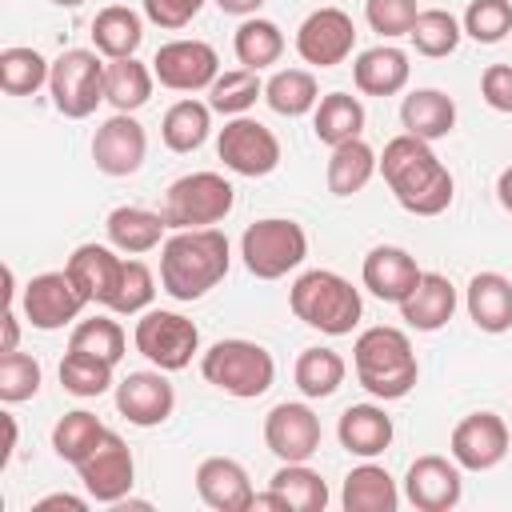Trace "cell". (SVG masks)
I'll use <instances>...</instances> for the list:
<instances>
[{"mask_svg": "<svg viewBox=\"0 0 512 512\" xmlns=\"http://www.w3.org/2000/svg\"><path fill=\"white\" fill-rule=\"evenodd\" d=\"M420 264L412 252L396 248V244H376L368 256H364V268H360V280L364 288L376 296V300H388V304H400L416 284H420Z\"/></svg>", "mask_w": 512, "mask_h": 512, "instance_id": "ffe728a7", "label": "cell"}, {"mask_svg": "<svg viewBox=\"0 0 512 512\" xmlns=\"http://www.w3.org/2000/svg\"><path fill=\"white\" fill-rule=\"evenodd\" d=\"M92 44L104 60H124L136 56V48L144 44V20L140 12H132L128 4H108L96 12L92 20Z\"/></svg>", "mask_w": 512, "mask_h": 512, "instance_id": "f546056e", "label": "cell"}, {"mask_svg": "<svg viewBox=\"0 0 512 512\" xmlns=\"http://www.w3.org/2000/svg\"><path fill=\"white\" fill-rule=\"evenodd\" d=\"M340 504H344L348 512H396L400 488H396V480L388 476V468L364 460V464H356V468L344 476Z\"/></svg>", "mask_w": 512, "mask_h": 512, "instance_id": "f1b7e54d", "label": "cell"}, {"mask_svg": "<svg viewBox=\"0 0 512 512\" xmlns=\"http://www.w3.org/2000/svg\"><path fill=\"white\" fill-rule=\"evenodd\" d=\"M288 308L300 324H308L324 336H348L364 316L360 288H352V280H344L340 272H328V268L300 272L296 284L288 288Z\"/></svg>", "mask_w": 512, "mask_h": 512, "instance_id": "277c9868", "label": "cell"}, {"mask_svg": "<svg viewBox=\"0 0 512 512\" xmlns=\"http://www.w3.org/2000/svg\"><path fill=\"white\" fill-rule=\"evenodd\" d=\"M452 460L464 472H492L508 456V424L496 412H468L448 440Z\"/></svg>", "mask_w": 512, "mask_h": 512, "instance_id": "2e32d148", "label": "cell"}, {"mask_svg": "<svg viewBox=\"0 0 512 512\" xmlns=\"http://www.w3.org/2000/svg\"><path fill=\"white\" fill-rule=\"evenodd\" d=\"M264 96V80L260 72L252 68H232V72H220L208 88V108L220 112V116H248V108Z\"/></svg>", "mask_w": 512, "mask_h": 512, "instance_id": "f35d334b", "label": "cell"}, {"mask_svg": "<svg viewBox=\"0 0 512 512\" xmlns=\"http://www.w3.org/2000/svg\"><path fill=\"white\" fill-rule=\"evenodd\" d=\"M456 312V284L444 272H424L420 284L400 300V320L416 332H440Z\"/></svg>", "mask_w": 512, "mask_h": 512, "instance_id": "7402d4cb", "label": "cell"}, {"mask_svg": "<svg viewBox=\"0 0 512 512\" xmlns=\"http://www.w3.org/2000/svg\"><path fill=\"white\" fill-rule=\"evenodd\" d=\"M104 60L96 48H68L52 60V76H48V92H52V108L68 120H84L96 112V104L104 100Z\"/></svg>", "mask_w": 512, "mask_h": 512, "instance_id": "ba28073f", "label": "cell"}, {"mask_svg": "<svg viewBox=\"0 0 512 512\" xmlns=\"http://www.w3.org/2000/svg\"><path fill=\"white\" fill-rule=\"evenodd\" d=\"M48 4H56V8H80L84 0H48Z\"/></svg>", "mask_w": 512, "mask_h": 512, "instance_id": "6f0895ef", "label": "cell"}, {"mask_svg": "<svg viewBox=\"0 0 512 512\" xmlns=\"http://www.w3.org/2000/svg\"><path fill=\"white\" fill-rule=\"evenodd\" d=\"M216 8L228 16H256L264 8V0H216Z\"/></svg>", "mask_w": 512, "mask_h": 512, "instance_id": "db71d44e", "label": "cell"}, {"mask_svg": "<svg viewBox=\"0 0 512 512\" xmlns=\"http://www.w3.org/2000/svg\"><path fill=\"white\" fill-rule=\"evenodd\" d=\"M152 84H156V72L148 64H140L136 56H124V60H108L104 68V100L116 108V112H136L152 100Z\"/></svg>", "mask_w": 512, "mask_h": 512, "instance_id": "1f68e13d", "label": "cell"}, {"mask_svg": "<svg viewBox=\"0 0 512 512\" xmlns=\"http://www.w3.org/2000/svg\"><path fill=\"white\" fill-rule=\"evenodd\" d=\"M236 204V188L220 172H188L164 192V220L172 232L184 228H216Z\"/></svg>", "mask_w": 512, "mask_h": 512, "instance_id": "52a82bcc", "label": "cell"}, {"mask_svg": "<svg viewBox=\"0 0 512 512\" xmlns=\"http://www.w3.org/2000/svg\"><path fill=\"white\" fill-rule=\"evenodd\" d=\"M112 368L108 360L92 356V352H80V348H68L64 360H60V388L80 396V400H92V396H104L112 388Z\"/></svg>", "mask_w": 512, "mask_h": 512, "instance_id": "60d3db41", "label": "cell"}, {"mask_svg": "<svg viewBox=\"0 0 512 512\" xmlns=\"http://www.w3.org/2000/svg\"><path fill=\"white\" fill-rule=\"evenodd\" d=\"M132 340H136V352H140L152 368H160V372H180V368H188L192 356L200 352V328H196L188 316L164 312V308L140 312Z\"/></svg>", "mask_w": 512, "mask_h": 512, "instance_id": "9c48e42d", "label": "cell"}, {"mask_svg": "<svg viewBox=\"0 0 512 512\" xmlns=\"http://www.w3.org/2000/svg\"><path fill=\"white\" fill-rule=\"evenodd\" d=\"M240 256H244V268L256 280H280V276H288V272H296L304 264L308 236L288 216H264V220L244 228Z\"/></svg>", "mask_w": 512, "mask_h": 512, "instance_id": "8992f818", "label": "cell"}, {"mask_svg": "<svg viewBox=\"0 0 512 512\" xmlns=\"http://www.w3.org/2000/svg\"><path fill=\"white\" fill-rule=\"evenodd\" d=\"M208 132H212V108L204 104V100H176L168 112H164V120H160V136H164V144L172 148V152H196L204 140H208Z\"/></svg>", "mask_w": 512, "mask_h": 512, "instance_id": "d590c367", "label": "cell"}, {"mask_svg": "<svg viewBox=\"0 0 512 512\" xmlns=\"http://www.w3.org/2000/svg\"><path fill=\"white\" fill-rule=\"evenodd\" d=\"M392 416L380 408V404H348L336 420V436H340V448L360 456V460H372L380 456L388 444H392Z\"/></svg>", "mask_w": 512, "mask_h": 512, "instance_id": "d4e9b609", "label": "cell"}, {"mask_svg": "<svg viewBox=\"0 0 512 512\" xmlns=\"http://www.w3.org/2000/svg\"><path fill=\"white\" fill-rule=\"evenodd\" d=\"M192 4H196V8H204V0H192Z\"/></svg>", "mask_w": 512, "mask_h": 512, "instance_id": "680465c9", "label": "cell"}, {"mask_svg": "<svg viewBox=\"0 0 512 512\" xmlns=\"http://www.w3.org/2000/svg\"><path fill=\"white\" fill-rule=\"evenodd\" d=\"M176 408V392L168 384V376L160 368L152 372H128L120 384H116V412L136 424V428H156L172 416Z\"/></svg>", "mask_w": 512, "mask_h": 512, "instance_id": "d6986e66", "label": "cell"}, {"mask_svg": "<svg viewBox=\"0 0 512 512\" xmlns=\"http://www.w3.org/2000/svg\"><path fill=\"white\" fill-rule=\"evenodd\" d=\"M264 444L280 464H304L320 452V416L300 400H284L264 416Z\"/></svg>", "mask_w": 512, "mask_h": 512, "instance_id": "9a60e30c", "label": "cell"}, {"mask_svg": "<svg viewBox=\"0 0 512 512\" xmlns=\"http://www.w3.org/2000/svg\"><path fill=\"white\" fill-rule=\"evenodd\" d=\"M48 76H52V64L36 48L12 44L0 52V88L8 96H32L40 84H48Z\"/></svg>", "mask_w": 512, "mask_h": 512, "instance_id": "7bdbcfd3", "label": "cell"}, {"mask_svg": "<svg viewBox=\"0 0 512 512\" xmlns=\"http://www.w3.org/2000/svg\"><path fill=\"white\" fill-rule=\"evenodd\" d=\"M104 432H108V428H104L92 412H84V408L64 412V416L56 420V428H52V452L76 468V464L104 440Z\"/></svg>", "mask_w": 512, "mask_h": 512, "instance_id": "b9f144b4", "label": "cell"}, {"mask_svg": "<svg viewBox=\"0 0 512 512\" xmlns=\"http://www.w3.org/2000/svg\"><path fill=\"white\" fill-rule=\"evenodd\" d=\"M312 132H316V140L328 144V148H336V144H344V140H356V136L364 132V104H360L356 96H348V92H328V96H320V104H316V112H312Z\"/></svg>", "mask_w": 512, "mask_h": 512, "instance_id": "d6a6232c", "label": "cell"}, {"mask_svg": "<svg viewBox=\"0 0 512 512\" xmlns=\"http://www.w3.org/2000/svg\"><path fill=\"white\" fill-rule=\"evenodd\" d=\"M264 100L276 116H304V112H316L320 104V88H316V76L308 68H280L272 72V80L264 84Z\"/></svg>", "mask_w": 512, "mask_h": 512, "instance_id": "836d02e7", "label": "cell"}, {"mask_svg": "<svg viewBox=\"0 0 512 512\" xmlns=\"http://www.w3.org/2000/svg\"><path fill=\"white\" fill-rule=\"evenodd\" d=\"M164 212H148V208H136V204H120L108 212L104 220V232H108V244L124 256H144L152 248H160L164 240Z\"/></svg>", "mask_w": 512, "mask_h": 512, "instance_id": "83f0119b", "label": "cell"}, {"mask_svg": "<svg viewBox=\"0 0 512 512\" xmlns=\"http://www.w3.org/2000/svg\"><path fill=\"white\" fill-rule=\"evenodd\" d=\"M464 308L472 324L488 336H500L512 328V280L504 272H476L464 288Z\"/></svg>", "mask_w": 512, "mask_h": 512, "instance_id": "603a6c76", "label": "cell"}, {"mask_svg": "<svg viewBox=\"0 0 512 512\" xmlns=\"http://www.w3.org/2000/svg\"><path fill=\"white\" fill-rule=\"evenodd\" d=\"M48 508H72V512H84L88 500H84V496H72V492H52V496H40V500H36V512H48Z\"/></svg>", "mask_w": 512, "mask_h": 512, "instance_id": "816d5d0a", "label": "cell"}, {"mask_svg": "<svg viewBox=\"0 0 512 512\" xmlns=\"http://www.w3.org/2000/svg\"><path fill=\"white\" fill-rule=\"evenodd\" d=\"M292 376H296V388L308 396V400H328L340 384H344V376H348V364H344V356L340 352H332V348H304L300 356H296V368H292Z\"/></svg>", "mask_w": 512, "mask_h": 512, "instance_id": "8d00e7d4", "label": "cell"}, {"mask_svg": "<svg viewBox=\"0 0 512 512\" xmlns=\"http://www.w3.org/2000/svg\"><path fill=\"white\" fill-rule=\"evenodd\" d=\"M196 492L216 512H248L252 500H256L244 464L232 460V456H208V460H200V468H196Z\"/></svg>", "mask_w": 512, "mask_h": 512, "instance_id": "44dd1931", "label": "cell"}, {"mask_svg": "<svg viewBox=\"0 0 512 512\" xmlns=\"http://www.w3.org/2000/svg\"><path fill=\"white\" fill-rule=\"evenodd\" d=\"M20 308L28 316L32 328L40 332H56L72 320H80V312L88 308V296L76 288V280L68 276V268L60 272H40L24 284V296H20Z\"/></svg>", "mask_w": 512, "mask_h": 512, "instance_id": "8fae6325", "label": "cell"}, {"mask_svg": "<svg viewBox=\"0 0 512 512\" xmlns=\"http://www.w3.org/2000/svg\"><path fill=\"white\" fill-rule=\"evenodd\" d=\"M40 360L28 356V352H0V400L4 404H24L40 392Z\"/></svg>", "mask_w": 512, "mask_h": 512, "instance_id": "bcb514c9", "label": "cell"}, {"mask_svg": "<svg viewBox=\"0 0 512 512\" xmlns=\"http://www.w3.org/2000/svg\"><path fill=\"white\" fill-rule=\"evenodd\" d=\"M268 488L288 504V512H324L328 508V484L320 472L304 464H280L276 476L268 480Z\"/></svg>", "mask_w": 512, "mask_h": 512, "instance_id": "74e56055", "label": "cell"}, {"mask_svg": "<svg viewBox=\"0 0 512 512\" xmlns=\"http://www.w3.org/2000/svg\"><path fill=\"white\" fill-rule=\"evenodd\" d=\"M352 368H356L360 388L368 396H376V400H404L420 380V364H416L408 332L388 328V324L364 328L356 336Z\"/></svg>", "mask_w": 512, "mask_h": 512, "instance_id": "3957f363", "label": "cell"}, {"mask_svg": "<svg viewBox=\"0 0 512 512\" xmlns=\"http://www.w3.org/2000/svg\"><path fill=\"white\" fill-rule=\"evenodd\" d=\"M68 348H80V352H92V356H100V360H108V364H120L128 340H124V328H120L112 316H92V320H80V324L72 328Z\"/></svg>", "mask_w": 512, "mask_h": 512, "instance_id": "f6af8a7d", "label": "cell"}, {"mask_svg": "<svg viewBox=\"0 0 512 512\" xmlns=\"http://www.w3.org/2000/svg\"><path fill=\"white\" fill-rule=\"evenodd\" d=\"M376 172H380V156L372 152V144H364V136H356V140H344V144L332 148L324 176H328V192L344 200V196L364 192V184Z\"/></svg>", "mask_w": 512, "mask_h": 512, "instance_id": "4dcf8cb0", "label": "cell"}, {"mask_svg": "<svg viewBox=\"0 0 512 512\" xmlns=\"http://www.w3.org/2000/svg\"><path fill=\"white\" fill-rule=\"evenodd\" d=\"M152 72L160 88L172 92H208L212 80L220 76V56L204 40H168L152 56Z\"/></svg>", "mask_w": 512, "mask_h": 512, "instance_id": "5bb4252c", "label": "cell"}, {"mask_svg": "<svg viewBox=\"0 0 512 512\" xmlns=\"http://www.w3.org/2000/svg\"><path fill=\"white\" fill-rule=\"evenodd\" d=\"M196 4L192 0H144V16L156 24V28H168V32H180L196 20Z\"/></svg>", "mask_w": 512, "mask_h": 512, "instance_id": "f907efd6", "label": "cell"}, {"mask_svg": "<svg viewBox=\"0 0 512 512\" xmlns=\"http://www.w3.org/2000/svg\"><path fill=\"white\" fill-rule=\"evenodd\" d=\"M148 156V132L132 112L108 116L92 136V160L104 176H132Z\"/></svg>", "mask_w": 512, "mask_h": 512, "instance_id": "ac0fdd59", "label": "cell"}, {"mask_svg": "<svg viewBox=\"0 0 512 512\" xmlns=\"http://www.w3.org/2000/svg\"><path fill=\"white\" fill-rule=\"evenodd\" d=\"M232 52L244 68L264 72L284 56V32H280V24H272L264 16H244V24L232 36Z\"/></svg>", "mask_w": 512, "mask_h": 512, "instance_id": "e575fe53", "label": "cell"}, {"mask_svg": "<svg viewBox=\"0 0 512 512\" xmlns=\"http://www.w3.org/2000/svg\"><path fill=\"white\" fill-rule=\"evenodd\" d=\"M4 424H8V440H4V452H0V468L8 464V456H12V448H16V420L4 416Z\"/></svg>", "mask_w": 512, "mask_h": 512, "instance_id": "9f6ffc18", "label": "cell"}, {"mask_svg": "<svg viewBox=\"0 0 512 512\" xmlns=\"http://www.w3.org/2000/svg\"><path fill=\"white\" fill-rule=\"evenodd\" d=\"M16 348H20V320H16V308L4 304V344H0V352H16Z\"/></svg>", "mask_w": 512, "mask_h": 512, "instance_id": "f5cc1de1", "label": "cell"}, {"mask_svg": "<svg viewBox=\"0 0 512 512\" xmlns=\"http://www.w3.org/2000/svg\"><path fill=\"white\" fill-rule=\"evenodd\" d=\"M356 48V24L344 8H316L296 28V56L312 68H336Z\"/></svg>", "mask_w": 512, "mask_h": 512, "instance_id": "4fadbf2b", "label": "cell"}, {"mask_svg": "<svg viewBox=\"0 0 512 512\" xmlns=\"http://www.w3.org/2000/svg\"><path fill=\"white\" fill-rule=\"evenodd\" d=\"M496 200H500V208H504V212H512V164L496 176Z\"/></svg>", "mask_w": 512, "mask_h": 512, "instance_id": "11a10c76", "label": "cell"}, {"mask_svg": "<svg viewBox=\"0 0 512 512\" xmlns=\"http://www.w3.org/2000/svg\"><path fill=\"white\" fill-rule=\"evenodd\" d=\"M464 496V480H460V464L448 456H416L404 472V500L420 512H448L456 508Z\"/></svg>", "mask_w": 512, "mask_h": 512, "instance_id": "e0dca14e", "label": "cell"}, {"mask_svg": "<svg viewBox=\"0 0 512 512\" xmlns=\"http://www.w3.org/2000/svg\"><path fill=\"white\" fill-rule=\"evenodd\" d=\"M152 296H156V276L144 260H124L120 268V280H116V292L108 300V312L116 316H140L152 308Z\"/></svg>", "mask_w": 512, "mask_h": 512, "instance_id": "ee69618b", "label": "cell"}, {"mask_svg": "<svg viewBox=\"0 0 512 512\" xmlns=\"http://www.w3.org/2000/svg\"><path fill=\"white\" fill-rule=\"evenodd\" d=\"M400 128L416 140H444L456 128V100L440 88H416L400 100Z\"/></svg>", "mask_w": 512, "mask_h": 512, "instance_id": "4316f807", "label": "cell"}, {"mask_svg": "<svg viewBox=\"0 0 512 512\" xmlns=\"http://www.w3.org/2000/svg\"><path fill=\"white\" fill-rule=\"evenodd\" d=\"M200 376L220 388L224 396H236V400H256L272 388L276 380V360L264 344L256 340H216L204 356H200Z\"/></svg>", "mask_w": 512, "mask_h": 512, "instance_id": "5b68a950", "label": "cell"}, {"mask_svg": "<svg viewBox=\"0 0 512 512\" xmlns=\"http://www.w3.org/2000/svg\"><path fill=\"white\" fill-rule=\"evenodd\" d=\"M216 152H220L228 172L248 176V180H260V176L280 168V140H276V132L268 124L252 120V116H232L220 128V136H216Z\"/></svg>", "mask_w": 512, "mask_h": 512, "instance_id": "30bf717a", "label": "cell"}, {"mask_svg": "<svg viewBox=\"0 0 512 512\" xmlns=\"http://www.w3.org/2000/svg\"><path fill=\"white\" fill-rule=\"evenodd\" d=\"M460 28L476 44H500L512 32V0H472Z\"/></svg>", "mask_w": 512, "mask_h": 512, "instance_id": "7dc6e473", "label": "cell"}, {"mask_svg": "<svg viewBox=\"0 0 512 512\" xmlns=\"http://www.w3.org/2000/svg\"><path fill=\"white\" fill-rule=\"evenodd\" d=\"M480 96L492 112L512 116V64H488L480 72Z\"/></svg>", "mask_w": 512, "mask_h": 512, "instance_id": "681fc988", "label": "cell"}, {"mask_svg": "<svg viewBox=\"0 0 512 512\" xmlns=\"http://www.w3.org/2000/svg\"><path fill=\"white\" fill-rule=\"evenodd\" d=\"M420 8L416 0H364V20L372 32H380L384 40H396V36H408L412 24H416Z\"/></svg>", "mask_w": 512, "mask_h": 512, "instance_id": "c3c4849f", "label": "cell"}, {"mask_svg": "<svg viewBox=\"0 0 512 512\" xmlns=\"http://www.w3.org/2000/svg\"><path fill=\"white\" fill-rule=\"evenodd\" d=\"M80 472V484L84 492L96 500V504H120L132 484H136V460H132V448L108 428L104 440L76 464Z\"/></svg>", "mask_w": 512, "mask_h": 512, "instance_id": "7c38bea8", "label": "cell"}, {"mask_svg": "<svg viewBox=\"0 0 512 512\" xmlns=\"http://www.w3.org/2000/svg\"><path fill=\"white\" fill-rule=\"evenodd\" d=\"M408 76H412L408 52H400L396 44L364 48V52L352 60V84H356L364 96H396V92L408 88Z\"/></svg>", "mask_w": 512, "mask_h": 512, "instance_id": "cb8c5ba5", "label": "cell"}, {"mask_svg": "<svg viewBox=\"0 0 512 512\" xmlns=\"http://www.w3.org/2000/svg\"><path fill=\"white\" fill-rule=\"evenodd\" d=\"M232 268V248L220 228H184L160 244V288L192 304L208 296Z\"/></svg>", "mask_w": 512, "mask_h": 512, "instance_id": "7a4b0ae2", "label": "cell"}, {"mask_svg": "<svg viewBox=\"0 0 512 512\" xmlns=\"http://www.w3.org/2000/svg\"><path fill=\"white\" fill-rule=\"evenodd\" d=\"M460 36H464L460 20H456L452 12H444V8H420L416 24H412V32H408L412 48H416L420 56H428V60L452 56L456 44H460Z\"/></svg>", "mask_w": 512, "mask_h": 512, "instance_id": "ab89813d", "label": "cell"}, {"mask_svg": "<svg viewBox=\"0 0 512 512\" xmlns=\"http://www.w3.org/2000/svg\"><path fill=\"white\" fill-rule=\"evenodd\" d=\"M64 268L76 280V288L88 296V304L108 308L116 280H120V268H124V256H116V248H108V244H80Z\"/></svg>", "mask_w": 512, "mask_h": 512, "instance_id": "484cf974", "label": "cell"}, {"mask_svg": "<svg viewBox=\"0 0 512 512\" xmlns=\"http://www.w3.org/2000/svg\"><path fill=\"white\" fill-rule=\"evenodd\" d=\"M380 176H384L388 192L396 196V204L412 216H440V212H448V204L456 196L452 172L440 164L432 144L416 140L408 132H400L384 144Z\"/></svg>", "mask_w": 512, "mask_h": 512, "instance_id": "6da1fadb", "label": "cell"}]
</instances>
